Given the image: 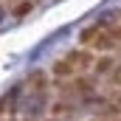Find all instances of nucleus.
Instances as JSON below:
<instances>
[{
    "mask_svg": "<svg viewBox=\"0 0 121 121\" xmlns=\"http://www.w3.org/2000/svg\"><path fill=\"white\" fill-rule=\"evenodd\" d=\"M28 11H34V3H31V0H23V3L14 6V14H17V17H26Z\"/></svg>",
    "mask_w": 121,
    "mask_h": 121,
    "instance_id": "obj_1",
    "label": "nucleus"
}]
</instances>
